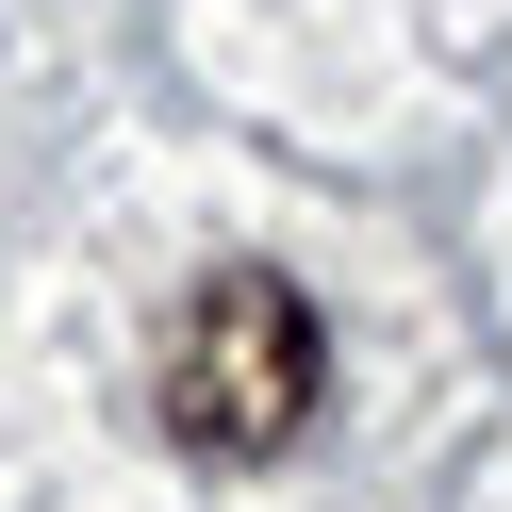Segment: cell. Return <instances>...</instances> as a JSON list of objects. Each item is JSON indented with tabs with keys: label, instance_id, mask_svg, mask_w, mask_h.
I'll list each match as a JSON object with an SVG mask.
<instances>
[{
	"label": "cell",
	"instance_id": "cell-1",
	"mask_svg": "<svg viewBox=\"0 0 512 512\" xmlns=\"http://www.w3.org/2000/svg\"><path fill=\"white\" fill-rule=\"evenodd\" d=\"M331 413V331L281 265H215L166 331V446L199 479H248V463H298V430Z\"/></svg>",
	"mask_w": 512,
	"mask_h": 512
}]
</instances>
